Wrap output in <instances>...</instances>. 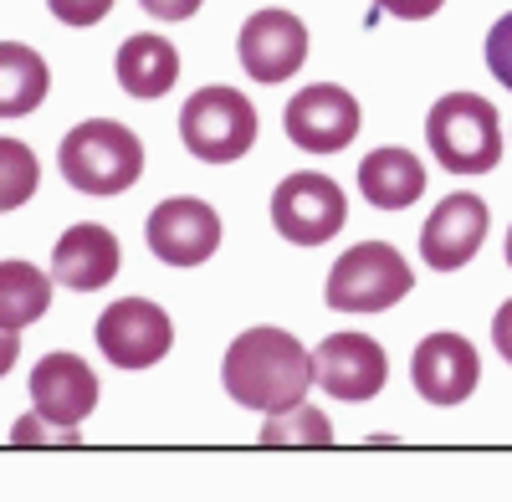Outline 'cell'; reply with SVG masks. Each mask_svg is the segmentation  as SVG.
<instances>
[{"label":"cell","instance_id":"cell-1","mask_svg":"<svg viewBox=\"0 0 512 502\" xmlns=\"http://www.w3.org/2000/svg\"><path fill=\"white\" fill-rule=\"evenodd\" d=\"M221 380L236 405L272 415V410H287L303 400L318 374H313V354L287 328H246L226 349Z\"/></svg>","mask_w":512,"mask_h":502},{"label":"cell","instance_id":"cell-2","mask_svg":"<svg viewBox=\"0 0 512 502\" xmlns=\"http://www.w3.org/2000/svg\"><path fill=\"white\" fill-rule=\"evenodd\" d=\"M57 164H62V180L77 195L113 200L144 175V144L134 139V129H123L118 118H88L62 139Z\"/></svg>","mask_w":512,"mask_h":502},{"label":"cell","instance_id":"cell-3","mask_svg":"<svg viewBox=\"0 0 512 502\" xmlns=\"http://www.w3.org/2000/svg\"><path fill=\"white\" fill-rule=\"evenodd\" d=\"M425 144L451 175H487L502 159L497 108L477 93H446L425 118Z\"/></svg>","mask_w":512,"mask_h":502},{"label":"cell","instance_id":"cell-4","mask_svg":"<svg viewBox=\"0 0 512 502\" xmlns=\"http://www.w3.org/2000/svg\"><path fill=\"white\" fill-rule=\"evenodd\" d=\"M415 287L405 257L390 241H359L333 262L323 298L333 313H384Z\"/></svg>","mask_w":512,"mask_h":502},{"label":"cell","instance_id":"cell-5","mask_svg":"<svg viewBox=\"0 0 512 502\" xmlns=\"http://www.w3.org/2000/svg\"><path fill=\"white\" fill-rule=\"evenodd\" d=\"M180 139L205 164H231L256 144V108L236 88H200L180 108Z\"/></svg>","mask_w":512,"mask_h":502},{"label":"cell","instance_id":"cell-6","mask_svg":"<svg viewBox=\"0 0 512 502\" xmlns=\"http://www.w3.org/2000/svg\"><path fill=\"white\" fill-rule=\"evenodd\" d=\"M344 221H349L344 190L318 170H297L272 190V226L292 246H323L344 231Z\"/></svg>","mask_w":512,"mask_h":502},{"label":"cell","instance_id":"cell-7","mask_svg":"<svg viewBox=\"0 0 512 502\" xmlns=\"http://www.w3.org/2000/svg\"><path fill=\"white\" fill-rule=\"evenodd\" d=\"M287 139L303 149V154H338L349 149L364 129V113H359V98L338 82H313L303 88L292 103H287Z\"/></svg>","mask_w":512,"mask_h":502},{"label":"cell","instance_id":"cell-8","mask_svg":"<svg viewBox=\"0 0 512 502\" xmlns=\"http://www.w3.org/2000/svg\"><path fill=\"white\" fill-rule=\"evenodd\" d=\"M175 344V323L149 298H123L108 313H98V349L118 369H149Z\"/></svg>","mask_w":512,"mask_h":502},{"label":"cell","instance_id":"cell-9","mask_svg":"<svg viewBox=\"0 0 512 502\" xmlns=\"http://www.w3.org/2000/svg\"><path fill=\"white\" fill-rule=\"evenodd\" d=\"M144 241L164 267H200V262L216 257V246H221V216L195 195L164 200V205H154Z\"/></svg>","mask_w":512,"mask_h":502},{"label":"cell","instance_id":"cell-10","mask_svg":"<svg viewBox=\"0 0 512 502\" xmlns=\"http://www.w3.org/2000/svg\"><path fill=\"white\" fill-rule=\"evenodd\" d=\"M313 374L333 400L364 405L384 390V380H390V359H384V349L369 333H328L313 354Z\"/></svg>","mask_w":512,"mask_h":502},{"label":"cell","instance_id":"cell-11","mask_svg":"<svg viewBox=\"0 0 512 502\" xmlns=\"http://www.w3.org/2000/svg\"><path fill=\"white\" fill-rule=\"evenodd\" d=\"M487 226H492V211H487L482 195H466V190L446 195L436 211H431V221H425V231H420V257H425V267H436V272L466 267V262L482 251Z\"/></svg>","mask_w":512,"mask_h":502},{"label":"cell","instance_id":"cell-12","mask_svg":"<svg viewBox=\"0 0 512 502\" xmlns=\"http://www.w3.org/2000/svg\"><path fill=\"white\" fill-rule=\"evenodd\" d=\"M410 380H415L420 400H431V405L472 400L477 380H482L472 339H461V333H431V339H420V349L410 359Z\"/></svg>","mask_w":512,"mask_h":502},{"label":"cell","instance_id":"cell-13","mask_svg":"<svg viewBox=\"0 0 512 502\" xmlns=\"http://www.w3.org/2000/svg\"><path fill=\"white\" fill-rule=\"evenodd\" d=\"M236 52H241V67L256 82H287L308 62V26L292 11H256L241 26Z\"/></svg>","mask_w":512,"mask_h":502},{"label":"cell","instance_id":"cell-14","mask_svg":"<svg viewBox=\"0 0 512 502\" xmlns=\"http://www.w3.org/2000/svg\"><path fill=\"white\" fill-rule=\"evenodd\" d=\"M31 400L52 426H82L98 410V374L77 354H47L31 369Z\"/></svg>","mask_w":512,"mask_h":502},{"label":"cell","instance_id":"cell-15","mask_svg":"<svg viewBox=\"0 0 512 502\" xmlns=\"http://www.w3.org/2000/svg\"><path fill=\"white\" fill-rule=\"evenodd\" d=\"M118 236L98 221H82L72 231H62V241L52 246V277L72 292H98L103 282H113L118 272Z\"/></svg>","mask_w":512,"mask_h":502},{"label":"cell","instance_id":"cell-16","mask_svg":"<svg viewBox=\"0 0 512 502\" xmlns=\"http://www.w3.org/2000/svg\"><path fill=\"white\" fill-rule=\"evenodd\" d=\"M359 190L379 211H405L425 195V164L410 149H374L359 164Z\"/></svg>","mask_w":512,"mask_h":502},{"label":"cell","instance_id":"cell-17","mask_svg":"<svg viewBox=\"0 0 512 502\" xmlns=\"http://www.w3.org/2000/svg\"><path fill=\"white\" fill-rule=\"evenodd\" d=\"M180 82V52L164 36H128L118 47V88L128 98H164Z\"/></svg>","mask_w":512,"mask_h":502},{"label":"cell","instance_id":"cell-18","mask_svg":"<svg viewBox=\"0 0 512 502\" xmlns=\"http://www.w3.org/2000/svg\"><path fill=\"white\" fill-rule=\"evenodd\" d=\"M52 72L26 41H0V118H26L47 103Z\"/></svg>","mask_w":512,"mask_h":502},{"label":"cell","instance_id":"cell-19","mask_svg":"<svg viewBox=\"0 0 512 502\" xmlns=\"http://www.w3.org/2000/svg\"><path fill=\"white\" fill-rule=\"evenodd\" d=\"M52 308V277L36 272L31 262H0V323L26 328L36 318H47Z\"/></svg>","mask_w":512,"mask_h":502},{"label":"cell","instance_id":"cell-20","mask_svg":"<svg viewBox=\"0 0 512 502\" xmlns=\"http://www.w3.org/2000/svg\"><path fill=\"white\" fill-rule=\"evenodd\" d=\"M262 446H333V426H328V415L318 405L297 400V405L267 415Z\"/></svg>","mask_w":512,"mask_h":502},{"label":"cell","instance_id":"cell-21","mask_svg":"<svg viewBox=\"0 0 512 502\" xmlns=\"http://www.w3.org/2000/svg\"><path fill=\"white\" fill-rule=\"evenodd\" d=\"M41 185V164L21 139H0V211L26 205Z\"/></svg>","mask_w":512,"mask_h":502},{"label":"cell","instance_id":"cell-22","mask_svg":"<svg viewBox=\"0 0 512 502\" xmlns=\"http://www.w3.org/2000/svg\"><path fill=\"white\" fill-rule=\"evenodd\" d=\"M11 441L16 446H77L82 436H77V426H52L41 410H31V415H21V421H16Z\"/></svg>","mask_w":512,"mask_h":502},{"label":"cell","instance_id":"cell-23","mask_svg":"<svg viewBox=\"0 0 512 502\" xmlns=\"http://www.w3.org/2000/svg\"><path fill=\"white\" fill-rule=\"evenodd\" d=\"M487 67H492V77L502 82V88L512 93V11L487 31Z\"/></svg>","mask_w":512,"mask_h":502},{"label":"cell","instance_id":"cell-24","mask_svg":"<svg viewBox=\"0 0 512 502\" xmlns=\"http://www.w3.org/2000/svg\"><path fill=\"white\" fill-rule=\"evenodd\" d=\"M47 6L62 26H98L113 11V0H47Z\"/></svg>","mask_w":512,"mask_h":502},{"label":"cell","instance_id":"cell-25","mask_svg":"<svg viewBox=\"0 0 512 502\" xmlns=\"http://www.w3.org/2000/svg\"><path fill=\"white\" fill-rule=\"evenodd\" d=\"M379 11H390V16H400V21H425V16H436L446 0H374Z\"/></svg>","mask_w":512,"mask_h":502},{"label":"cell","instance_id":"cell-26","mask_svg":"<svg viewBox=\"0 0 512 502\" xmlns=\"http://www.w3.org/2000/svg\"><path fill=\"white\" fill-rule=\"evenodd\" d=\"M139 6H144L149 16H159V21H190L205 0H139Z\"/></svg>","mask_w":512,"mask_h":502},{"label":"cell","instance_id":"cell-27","mask_svg":"<svg viewBox=\"0 0 512 502\" xmlns=\"http://www.w3.org/2000/svg\"><path fill=\"white\" fill-rule=\"evenodd\" d=\"M492 344H497V354L512 364V298L497 308V318H492Z\"/></svg>","mask_w":512,"mask_h":502},{"label":"cell","instance_id":"cell-28","mask_svg":"<svg viewBox=\"0 0 512 502\" xmlns=\"http://www.w3.org/2000/svg\"><path fill=\"white\" fill-rule=\"evenodd\" d=\"M21 359V328L0 323V374H11V364Z\"/></svg>","mask_w":512,"mask_h":502},{"label":"cell","instance_id":"cell-29","mask_svg":"<svg viewBox=\"0 0 512 502\" xmlns=\"http://www.w3.org/2000/svg\"><path fill=\"white\" fill-rule=\"evenodd\" d=\"M507 262H512V231H507Z\"/></svg>","mask_w":512,"mask_h":502}]
</instances>
